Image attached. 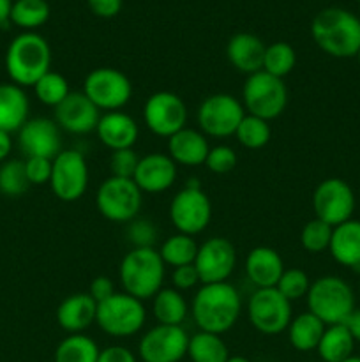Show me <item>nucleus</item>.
<instances>
[{
	"label": "nucleus",
	"instance_id": "obj_25",
	"mask_svg": "<svg viewBox=\"0 0 360 362\" xmlns=\"http://www.w3.org/2000/svg\"><path fill=\"white\" fill-rule=\"evenodd\" d=\"M210 145L201 131L193 127H184L179 133L168 138V156L182 166L205 165Z\"/></svg>",
	"mask_w": 360,
	"mask_h": 362
},
{
	"label": "nucleus",
	"instance_id": "obj_11",
	"mask_svg": "<svg viewBox=\"0 0 360 362\" xmlns=\"http://www.w3.org/2000/svg\"><path fill=\"white\" fill-rule=\"evenodd\" d=\"M246 117L242 101L232 94H212L198 108V126L205 136H235L236 127Z\"/></svg>",
	"mask_w": 360,
	"mask_h": 362
},
{
	"label": "nucleus",
	"instance_id": "obj_33",
	"mask_svg": "<svg viewBox=\"0 0 360 362\" xmlns=\"http://www.w3.org/2000/svg\"><path fill=\"white\" fill-rule=\"evenodd\" d=\"M99 346L85 334H69L59 343L55 350V362H97Z\"/></svg>",
	"mask_w": 360,
	"mask_h": 362
},
{
	"label": "nucleus",
	"instance_id": "obj_9",
	"mask_svg": "<svg viewBox=\"0 0 360 362\" xmlns=\"http://www.w3.org/2000/svg\"><path fill=\"white\" fill-rule=\"evenodd\" d=\"M95 204L108 221L131 223L140 214L143 193L133 179L108 177L99 186Z\"/></svg>",
	"mask_w": 360,
	"mask_h": 362
},
{
	"label": "nucleus",
	"instance_id": "obj_16",
	"mask_svg": "<svg viewBox=\"0 0 360 362\" xmlns=\"http://www.w3.org/2000/svg\"><path fill=\"white\" fill-rule=\"evenodd\" d=\"M313 209L318 219L337 226L349 221L355 211V194L342 179H325L313 193Z\"/></svg>",
	"mask_w": 360,
	"mask_h": 362
},
{
	"label": "nucleus",
	"instance_id": "obj_54",
	"mask_svg": "<svg viewBox=\"0 0 360 362\" xmlns=\"http://www.w3.org/2000/svg\"><path fill=\"white\" fill-rule=\"evenodd\" d=\"M356 59H359V64H360V49H359V53H356Z\"/></svg>",
	"mask_w": 360,
	"mask_h": 362
},
{
	"label": "nucleus",
	"instance_id": "obj_32",
	"mask_svg": "<svg viewBox=\"0 0 360 362\" xmlns=\"http://www.w3.org/2000/svg\"><path fill=\"white\" fill-rule=\"evenodd\" d=\"M198 247L200 246H198V243L194 240V237L176 232L175 235L168 237V239L161 244L159 255H161L164 265L176 269L182 267V265L194 264L198 255Z\"/></svg>",
	"mask_w": 360,
	"mask_h": 362
},
{
	"label": "nucleus",
	"instance_id": "obj_52",
	"mask_svg": "<svg viewBox=\"0 0 360 362\" xmlns=\"http://www.w3.org/2000/svg\"><path fill=\"white\" fill-rule=\"evenodd\" d=\"M226 362H251L249 359H246V357H242V356H229V359L226 361Z\"/></svg>",
	"mask_w": 360,
	"mask_h": 362
},
{
	"label": "nucleus",
	"instance_id": "obj_6",
	"mask_svg": "<svg viewBox=\"0 0 360 362\" xmlns=\"http://www.w3.org/2000/svg\"><path fill=\"white\" fill-rule=\"evenodd\" d=\"M147 322L143 300L126 292H115L104 303L97 304L95 324L104 334L113 338H131L143 329Z\"/></svg>",
	"mask_w": 360,
	"mask_h": 362
},
{
	"label": "nucleus",
	"instance_id": "obj_20",
	"mask_svg": "<svg viewBox=\"0 0 360 362\" xmlns=\"http://www.w3.org/2000/svg\"><path fill=\"white\" fill-rule=\"evenodd\" d=\"M133 180L141 193L157 194L168 191L176 180V163L168 154L152 152L140 158Z\"/></svg>",
	"mask_w": 360,
	"mask_h": 362
},
{
	"label": "nucleus",
	"instance_id": "obj_55",
	"mask_svg": "<svg viewBox=\"0 0 360 362\" xmlns=\"http://www.w3.org/2000/svg\"><path fill=\"white\" fill-rule=\"evenodd\" d=\"M265 362H268V361H265Z\"/></svg>",
	"mask_w": 360,
	"mask_h": 362
},
{
	"label": "nucleus",
	"instance_id": "obj_34",
	"mask_svg": "<svg viewBox=\"0 0 360 362\" xmlns=\"http://www.w3.org/2000/svg\"><path fill=\"white\" fill-rule=\"evenodd\" d=\"M49 18V4L46 0H16L11 7L9 21L23 30L32 32L42 27Z\"/></svg>",
	"mask_w": 360,
	"mask_h": 362
},
{
	"label": "nucleus",
	"instance_id": "obj_41",
	"mask_svg": "<svg viewBox=\"0 0 360 362\" xmlns=\"http://www.w3.org/2000/svg\"><path fill=\"white\" fill-rule=\"evenodd\" d=\"M157 235L159 232L154 223L143 218L133 219L126 230V237L133 247H154Z\"/></svg>",
	"mask_w": 360,
	"mask_h": 362
},
{
	"label": "nucleus",
	"instance_id": "obj_45",
	"mask_svg": "<svg viewBox=\"0 0 360 362\" xmlns=\"http://www.w3.org/2000/svg\"><path fill=\"white\" fill-rule=\"evenodd\" d=\"M172 283H173V288L179 290V292H184V290H191V288H194V286L201 285L200 274H198L194 264L182 265V267L173 269Z\"/></svg>",
	"mask_w": 360,
	"mask_h": 362
},
{
	"label": "nucleus",
	"instance_id": "obj_22",
	"mask_svg": "<svg viewBox=\"0 0 360 362\" xmlns=\"http://www.w3.org/2000/svg\"><path fill=\"white\" fill-rule=\"evenodd\" d=\"M244 269L256 288H275L284 272V264L274 247L258 246L247 253Z\"/></svg>",
	"mask_w": 360,
	"mask_h": 362
},
{
	"label": "nucleus",
	"instance_id": "obj_43",
	"mask_svg": "<svg viewBox=\"0 0 360 362\" xmlns=\"http://www.w3.org/2000/svg\"><path fill=\"white\" fill-rule=\"evenodd\" d=\"M140 163V156L134 152V148H122L115 151L109 156V170L112 177H120V179H133L134 172Z\"/></svg>",
	"mask_w": 360,
	"mask_h": 362
},
{
	"label": "nucleus",
	"instance_id": "obj_1",
	"mask_svg": "<svg viewBox=\"0 0 360 362\" xmlns=\"http://www.w3.org/2000/svg\"><path fill=\"white\" fill-rule=\"evenodd\" d=\"M191 313L200 331L221 336L233 329L242 313L240 293L228 281L201 285L193 297Z\"/></svg>",
	"mask_w": 360,
	"mask_h": 362
},
{
	"label": "nucleus",
	"instance_id": "obj_48",
	"mask_svg": "<svg viewBox=\"0 0 360 362\" xmlns=\"http://www.w3.org/2000/svg\"><path fill=\"white\" fill-rule=\"evenodd\" d=\"M97 362H136V356L126 346L112 345L99 352Z\"/></svg>",
	"mask_w": 360,
	"mask_h": 362
},
{
	"label": "nucleus",
	"instance_id": "obj_10",
	"mask_svg": "<svg viewBox=\"0 0 360 362\" xmlns=\"http://www.w3.org/2000/svg\"><path fill=\"white\" fill-rule=\"evenodd\" d=\"M83 94L104 112H120L133 98L131 80L115 67H97L87 74Z\"/></svg>",
	"mask_w": 360,
	"mask_h": 362
},
{
	"label": "nucleus",
	"instance_id": "obj_53",
	"mask_svg": "<svg viewBox=\"0 0 360 362\" xmlns=\"http://www.w3.org/2000/svg\"><path fill=\"white\" fill-rule=\"evenodd\" d=\"M342 362H360V357L352 356V357H349V359H346V361H342Z\"/></svg>",
	"mask_w": 360,
	"mask_h": 362
},
{
	"label": "nucleus",
	"instance_id": "obj_13",
	"mask_svg": "<svg viewBox=\"0 0 360 362\" xmlns=\"http://www.w3.org/2000/svg\"><path fill=\"white\" fill-rule=\"evenodd\" d=\"M49 187L59 200L78 202L88 187V165L80 151H62L53 159Z\"/></svg>",
	"mask_w": 360,
	"mask_h": 362
},
{
	"label": "nucleus",
	"instance_id": "obj_37",
	"mask_svg": "<svg viewBox=\"0 0 360 362\" xmlns=\"http://www.w3.org/2000/svg\"><path fill=\"white\" fill-rule=\"evenodd\" d=\"M34 92L42 105L56 108L69 95V81L64 74L56 73V71H48L34 85Z\"/></svg>",
	"mask_w": 360,
	"mask_h": 362
},
{
	"label": "nucleus",
	"instance_id": "obj_31",
	"mask_svg": "<svg viewBox=\"0 0 360 362\" xmlns=\"http://www.w3.org/2000/svg\"><path fill=\"white\" fill-rule=\"evenodd\" d=\"M187 356L193 362H226L229 359V350L219 334L198 331L189 336Z\"/></svg>",
	"mask_w": 360,
	"mask_h": 362
},
{
	"label": "nucleus",
	"instance_id": "obj_28",
	"mask_svg": "<svg viewBox=\"0 0 360 362\" xmlns=\"http://www.w3.org/2000/svg\"><path fill=\"white\" fill-rule=\"evenodd\" d=\"M325 329L327 325L316 315L306 311V313H300L292 318L286 331H288V341L293 349L299 352H311V350L318 349Z\"/></svg>",
	"mask_w": 360,
	"mask_h": 362
},
{
	"label": "nucleus",
	"instance_id": "obj_2",
	"mask_svg": "<svg viewBox=\"0 0 360 362\" xmlns=\"http://www.w3.org/2000/svg\"><path fill=\"white\" fill-rule=\"evenodd\" d=\"M311 34L321 52L335 59L356 57L360 49V20L342 7H327L314 16Z\"/></svg>",
	"mask_w": 360,
	"mask_h": 362
},
{
	"label": "nucleus",
	"instance_id": "obj_27",
	"mask_svg": "<svg viewBox=\"0 0 360 362\" xmlns=\"http://www.w3.org/2000/svg\"><path fill=\"white\" fill-rule=\"evenodd\" d=\"M332 258L344 267H360V221L349 219L334 226L330 246Z\"/></svg>",
	"mask_w": 360,
	"mask_h": 362
},
{
	"label": "nucleus",
	"instance_id": "obj_7",
	"mask_svg": "<svg viewBox=\"0 0 360 362\" xmlns=\"http://www.w3.org/2000/svg\"><path fill=\"white\" fill-rule=\"evenodd\" d=\"M242 105L249 115L263 120L277 119L288 105V88L281 78L261 69L247 76L242 87Z\"/></svg>",
	"mask_w": 360,
	"mask_h": 362
},
{
	"label": "nucleus",
	"instance_id": "obj_5",
	"mask_svg": "<svg viewBox=\"0 0 360 362\" xmlns=\"http://www.w3.org/2000/svg\"><path fill=\"white\" fill-rule=\"evenodd\" d=\"M307 308L325 325L344 324L355 311V296L348 283L337 276H323L311 283Z\"/></svg>",
	"mask_w": 360,
	"mask_h": 362
},
{
	"label": "nucleus",
	"instance_id": "obj_35",
	"mask_svg": "<svg viewBox=\"0 0 360 362\" xmlns=\"http://www.w3.org/2000/svg\"><path fill=\"white\" fill-rule=\"evenodd\" d=\"M296 64V53L289 42L277 41L272 42L265 49V59H263V71L265 73L272 74L275 78H284L293 71Z\"/></svg>",
	"mask_w": 360,
	"mask_h": 362
},
{
	"label": "nucleus",
	"instance_id": "obj_4",
	"mask_svg": "<svg viewBox=\"0 0 360 362\" xmlns=\"http://www.w3.org/2000/svg\"><path fill=\"white\" fill-rule=\"evenodd\" d=\"M166 265L154 247H133L122 258L119 279L124 292L140 300H148L162 288Z\"/></svg>",
	"mask_w": 360,
	"mask_h": 362
},
{
	"label": "nucleus",
	"instance_id": "obj_46",
	"mask_svg": "<svg viewBox=\"0 0 360 362\" xmlns=\"http://www.w3.org/2000/svg\"><path fill=\"white\" fill-rule=\"evenodd\" d=\"M87 293L95 300V303L101 304L115 293V285H113V281L108 276H97V278H94L90 281Z\"/></svg>",
	"mask_w": 360,
	"mask_h": 362
},
{
	"label": "nucleus",
	"instance_id": "obj_21",
	"mask_svg": "<svg viewBox=\"0 0 360 362\" xmlns=\"http://www.w3.org/2000/svg\"><path fill=\"white\" fill-rule=\"evenodd\" d=\"M99 141L112 152L133 148L140 136L136 120L126 112H106L95 127Z\"/></svg>",
	"mask_w": 360,
	"mask_h": 362
},
{
	"label": "nucleus",
	"instance_id": "obj_18",
	"mask_svg": "<svg viewBox=\"0 0 360 362\" xmlns=\"http://www.w3.org/2000/svg\"><path fill=\"white\" fill-rule=\"evenodd\" d=\"M18 145L27 158L55 159L62 152L60 127L46 117L28 119L18 131Z\"/></svg>",
	"mask_w": 360,
	"mask_h": 362
},
{
	"label": "nucleus",
	"instance_id": "obj_42",
	"mask_svg": "<svg viewBox=\"0 0 360 362\" xmlns=\"http://www.w3.org/2000/svg\"><path fill=\"white\" fill-rule=\"evenodd\" d=\"M236 163H239L236 152L229 145H215V147H210L207 159H205V166L208 168V172L217 173V175L229 173L235 168Z\"/></svg>",
	"mask_w": 360,
	"mask_h": 362
},
{
	"label": "nucleus",
	"instance_id": "obj_29",
	"mask_svg": "<svg viewBox=\"0 0 360 362\" xmlns=\"http://www.w3.org/2000/svg\"><path fill=\"white\" fill-rule=\"evenodd\" d=\"M355 339L344 324L327 325L316 352L323 362H342L353 356Z\"/></svg>",
	"mask_w": 360,
	"mask_h": 362
},
{
	"label": "nucleus",
	"instance_id": "obj_24",
	"mask_svg": "<svg viewBox=\"0 0 360 362\" xmlns=\"http://www.w3.org/2000/svg\"><path fill=\"white\" fill-rule=\"evenodd\" d=\"M265 49H267V46L258 35L249 34V32H240L228 41L226 55H228L229 64L236 71L249 76V74L263 69Z\"/></svg>",
	"mask_w": 360,
	"mask_h": 362
},
{
	"label": "nucleus",
	"instance_id": "obj_14",
	"mask_svg": "<svg viewBox=\"0 0 360 362\" xmlns=\"http://www.w3.org/2000/svg\"><path fill=\"white\" fill-rule=\"evenodd\" d=\"M143 122L155 136L169 138L187 124V106L179 94L168 90L148 95L143 106Z\"/></svg>",
	"mask_w": 360,
	"mask_h": 362
},
{
	"label": "nucleus",
	"instance_id": "obj_51",
	"mask_svg": "<svg viewBox=\"0 0 360 362\" xmlns=\"http://www.w3.org/2000/svg\"><path fill=\"white\" fill-rule=\"evenodd\" d=\"M11 7H13V0H0V25L9 21Z\"/></svg>",
	"mask_w": 360,
	"mask_h": 362
},
{
	"label": "nucleus",
	"instance_id": "obj_23",
	"mask_svg": "<svg viewBox=\"0 0 360 362\" xmlns=\"http://www.w3.org/2000/svg\"><path fill=\"white\" fill-rule=\"evenodd\" d=\"M97 317V303L88 293H73L60 303L56 322L67 334H83Z\"/></svg>",
	"mask_w": 360,
	"mask_h": 362
},
{
	"label": "nucleus",
	"instance_id": "obj_15",
	"mask_svg": "<svg viewBox=\"0 0 360 362\" xmlns=\"http://www.w3.org/2000/svg\"><path fill=\"white\" fill-rule=\"evenodd\" d=\"M189 334L182 325L157 324L145 332L138 345L143 362H180L187 356Z\"/></svg>",
	"mask_w": 360,
	"mask_h": 362
},
{
	"label": "nucleus",
	"instance_id": "obj_38",
	"mask_svg": "<svg viewBox=\"0 0 360 362\" xmlns=\"http://www.w3.org/2000/svg\"><path fill=\"white\" fill-rule=\"evenodd\" d=\"M30 187L25 172V161L9 159L0 165V194L18 198Z\"/></svg>",
	"mask_w": 360,
	"mask_h": 362
},
{
	"label": "nucleus",
	"instance_id": "obj_49",
	"mask_svg": "<svg viewBox=\"0 0 360 362\" xmlns=\"http://www.w3.org/2000/svg\"><path fill=\"white\" fill-rule=\"evenodd\" d=\"M344 325L348 327L349 334L353 336L355 343H360V310H355L352 315L348 317V320L344 322Z\"/></svg>",
	"mask_w": 360,
	"mask_h": 362
},
{
	"label": "nucleus",
	"instance_id": "obj_17",
	"mask_svg": "<svg viewBox=\"0 0 360 362\" xmlns=\"http://www.w3.org/2000/svg\"><path fill=\"white\" fill-rule=\"evenodd\" d=\"M236 265V250L224 237H210L198 247L196 267L201 285L224 283L233 274Z\"/></svg>",
	"mask_w": 360,
	"mask_h": 362
},
{
	"label": "nucleus",
	"instance_id": "obj_12",
	"mask_svg": "<svg viewBox=\"0 0 360 362\" xmlns=\"http://www.w3.org/2000/svg\"><path fill=\"white\" fill-rule=\"evenodd\" d=\"M247 318L261 334H281L293 318L292 303L277 288H256L247 303Z\"/></svg>",
	"mask_w": 360,
	"mask_h": 362
},
{
	"label": "nucleus",
	"instance_id": "obj_40",
	"mask_svg": "<svg viewBox=\"0 0 360 362\" xmlns=\"http://www.w3.org/2000/svg\"><path fill=\"white\" fill-rule=\"evenodd\" d=\"M275 288H277L289 303H293V300H299L307 296V292H309L311 288V279L309 276H307V272L302 271V269H284V272H282L281 279H279Z\"/></svg>",
	"mask_w": 360,
	"mask_h": 362
},
{
	"label": "nucleus",
	"instance_id": "obj_44",
	"mask_svg": "<svg viewBox=\"0 0 360 362\" xmlns=\"http://www.w3.org/2000/svg\"><path fill=\"white\" fill-rule=\"evenodd\" d=\"M25 172L30 186L49 184L53 172V159L48 158H27L25 159Z\"/></svg>",
	"mask_w": 360,
	"mask_h": 362
},
{
	"label": "nucleus",
	"instance_id": "obj_36",
	"mask_svg": "<svg viewBox=\"0 0 360 362\" xmlns=\"http://www.w3.org/2000/svg\"><path fill=\"white\" fill-rule=\"evenodd\" d=\"M272 131L268 126V120L260 119V117H254L246 113V117L242 119L240 126L236 127L235 138L242 147L249 148V151H258V148H263L265 145L270 141Z\"/></svg>",
	"mask_w": 360,
	"mask_h": 362
},
{
	"label": "nucleus",
	"instance_id": "obj_3",
	"mask_svg": "<svg viewBox=\"0 0 360 362\" xmlns=\"http://www.w3.org/2000/svg\"><path fill=\"white\" fill-rule=\"evenodd\" d=\"M6 69L13 83L34 87L39 78L52 71V48L42 35L23 32L7 46Z\"/></svg>",
	"mask_w": 360,
	"mask_h": 362
},
{
	"label": "nucleus",
	"instance_id": "obj_39",
	"mask_svg": "<svg viewBox=\"0 0 360 362\" xmlns=\"http://www.w3.org/2000/svg\"><path fill=\"white\" fill-rule=\"evenodd\" d=\"M332 232H334V226L314 218L304 225L302 232H300V244L307 253H321L330 246Z\"/></svg>",
	"mask_w": 360,
	"mask_h": 362
},
{
	"label": "nucleus",
	"instance_id": "obj_26",
	"mask_svg": "<svg viewBox=\"0 0 360 362\" xmlns=\"http://www.w3.org/2000/svg\"><path fill=\"white\" fill-rule=\"evenodd\" d=\"M28 98L16 83H0V131L14 133L28 120Z\"/></svg>",
	"mask_w": 360,
	"mask_h": 362
},
{
	"label": "nucleus",
	"instance_id": "obj_50",
	"mask_svg": "<svg viewBox=\"0 0 360 362\" xmlns=\"http://www.w3.org/2000/svg\"><path fill=\"white\" fill-rule=\"evenodd\" d=\"M11 151H13V140H11V133L0 131V163H4L7 158H9Z\"/></svg>",
	"mask_w": 360,
	"mask_h": 362
},
{
	"label": "nucleus",
	"instance_id": "obj_19",
	"mask_svg": "<svg viewBox=\"0 0 360 362\" xmlns=\"http://www.w3.org/2000/svg\"><path fill=\"white\" fill-rule=\"evenodd\" d=\"M99 119V108L83 92H69V95L55 108L56 126L71 134L92 133L97 127Z\"/></svg>",
	"mask_w": 360,
	"mask_h": 362
},
{
	"label": "nucleus",
	"instance_id": "obj_47",
	"mask_svg": "<svg viewBox=\"0 0 360 362\" xmlns=\"http://www.w3.org/2000/svg\"><path fill=\"white\" fill-rule=\"evenodd\" d=\"M88 9L99 18H115L122 11V0H87Z\"/></svg>",
	"mask_w": 360,
	"mask_h": 362
},
{
	"label": "nucleus",
	"instance_id": "obj_8",
	"mask_svg": "<svg viewBox=\"0 0 360 362\" xmlns=\"http://www.w3.org/2000/svg\"><path fill=\"white\" fill-rule=\"evenodd\" d=\"M169 219L179 233L198 235L203 232L212 219L210 198L201 189L196 179H191L169 204Z\"/></svg>",
	"mask_w": 360,
	"mask_h": 362
},
{
	"label": "nucleus",
	"instance_id": "obj_30",
	"mask_svg": "<svg viewBox=\"0 0 360 362\" xmlns=\"http://www.w3.org/2000/svg\"><path fill=\"white\" fill-rule=\"evenodd\" d=\"M152 313L161 325H182L189 313V306L182 292L175 288H161L152 297Z\"/></svg>",
	"mask_w": 360,
	"mask_h": 362
}]
</instances>
